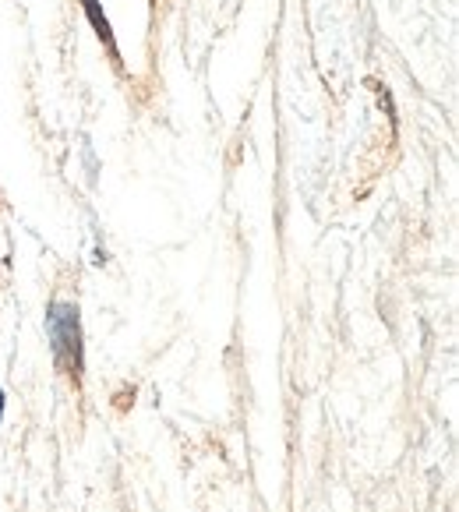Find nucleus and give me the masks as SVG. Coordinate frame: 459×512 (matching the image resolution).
<instances>
[{
	"instance_id": "nucleus-2",
	"label": "nucleus",
	"mask_w": 459,
	"mask_h": 512,
	"mask_svg": "<svg viewBox=\"0 0 459 512\" xmlns=\"http://www.w3.org/2000/svg\"><path fill=\"white\" fill-rule=\"evenodd\" d=\"M82 8H85V15H89V22L96 25L99 39H103V43L113 50V32H110V22H106V15H99V4H96V0H82ZM113 53H117V50H113Z\"/></svg>"
},
{
	"instance_id": "nucleus-1",
	"label": "nucleus",
	"mask_w": 459,
	"mask_h": 512,
	"mask_svg": "<svg viewBox=\"0 0 459 512\" xmlns=\"http://www.w3.org/2000/svg\"><path fill=\"white\" fill-rule=\"evenodd\" d=\"M46 339H50L57 368L78 382L85 371V343H82V318H78L75 301L50 304V311H46Z\"/></svg>"
},
{
	"instance_id": "nucleus-3",
	"label": "nucleus",
	"mask_w": 459,
	"mask_h": 512,
	"mask_svg": "<svg viewBox=\"0 0 459 512\" xmlns=\"http://www.w3.org/2000/svg\"><path fill=\"white\" fill-rule=\"evenodd\" d=\"M4 407H8V396H4V389H0V421H4Z\"/></svg>"
}]
</instances>
